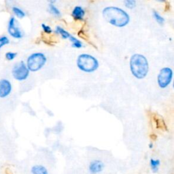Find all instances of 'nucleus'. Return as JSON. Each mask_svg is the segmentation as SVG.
I'll return each instance as SVG.
<instances>
[{"label": "nucleus", "instance_id": "1", "mask_svg": "<svg viewBox=\"0 0 174 174\" xmlns=\"http://www.w3.org/2000/svg\"><path fill=\"white\" fill-rule=\"evenodd\" d=\"M102 15L107 23L117 27H125L130 21V16L127 12L115 6L105 8L102 12Z\"/></svg>", "mask_w": 174, "mask_h": 174}, {"label": "nucleus", "instance_id": "2", "mask_svg": "<svg viewBox=\"0 0 174 174\" xmlns=\"http://www.w3.org/2000/svg\"><path fill=\"white\" fill-rule=\"evenodd\" d=\"M130 70L133 75L137 79H143L147 76L149 64L145 56L141 54H134L129 61Z\"/></svg>", "mask_w": 174, "mask_h": 174}, {"label": "nucleus", "instance_id": "3", "mask_svg": "<svg viewBox=\"0 0 174 174\" xmlns=\"http://www.w3.org/2000/svg\"><path fill=\"white\" fill-rule=\"evenodd\" d=\"M77 66L81 71L91 73L99 67V62L95 57L88 54H80L77 59Z\"/></svg>", "mask_w": 174, "mask_h": 174}, {"label": "nucleus", "instance_id": "4", "mask_svg": "<svg viewBox=\"0 0 174 174\" xmlns=\"http://www.w3.org/2000/svg\"><path fill=\"white\" fill-rule=\"evenodd\" d=\"M46 57L42 52H35L29 55L27 60V67L29 71H38L42 69L46 63Z\"/></svg>", "mask_w": 174, "mask_h": 174}, {"label": "nucleus", "instance_id": "5", "mask_svg": "<svg viewBox=\"0 0 174 174\" xmlns=\"http://www.w3.org/2000/svg\"><path fill=\"white\" fill-rule=\"evenodd\" d=\"M14 78L18 81H23L26 80L29 75V70L24 61H20L16 63L12 70Z\"/></svg>", "mask_w": 174, "mask_h": 174}, {"label": "nucleus", "instance_id": "6", "mask_svg": "<svg viewBox=\"0 0 174 174\" xmlns=\"http://www.w3.org/2000/svg\"><path fill=\"white\" fill-rule=\"evenodd\" d=\"M173 78V71L169 67H163L160 70L157 76V82L161 88H167L170 84Z\"/></svg>", "mask_w": 174, "mask_h": 174}, {"label": "nucleus", "instance_id": "7", "mask_svg": "<svg viewBox=\"0 0 174 174\" xmlns=\"http://www.w3.org/2000/svg\"><path fill=\"white\" fill-rule=\"evenodd\" d=\"M8 31L11 36L16 39H21L23 37V34L20 29L16 25V19L14 16L11 17L8 22Z\"/></svg>", "mask_w": 174, "mask_h": 174}, {"label": "nucleus", "instance_id": "8", "mask_svg": "<svg viewBox=\"0 0 174 174\" xmlns=\"http://www.w3.org/2000/svg\"><path fill=\"white\" fill-rule=\"evenodd\" d=\"M12 87L11 82L6 79L0 80V98H5L11 93Z\"/></svg>", "mask_w": 174, "mask_h": 174}, {"label": "nucleus", "instance_id": "9", "mask_svg": "<svg viewBox=\"0 0 174 174\" xmlns=\"http://www.w3.org/2000/svg\"><path fill=\"white\" fill-rule=\"evenodd\" d=\"M103 163L101 161H99V160H95V161L90 162L89 167H88L89 172L92 174H97L101 173L103 171Z\"/></svg>", "mask_w": 174, "mask_h": 174}, {"label": "nucleus", "instance_id": "10", "mask_svg": "<svg viewBox=\"0 0 174 174\" xmlns=\"http://www.w3.org/2000/svg\"><path fill=\"white\" fill-rule=\"evenodd\" d=\"M71 15L76 20H83L85 15V11L81 6L78 5L74 8Z\"/></svg>", "mask_w": 174, "mask_h": 174}, {"label": "nucleus", "instance_id": "11", "mask_svg": "<svg viewBox=\"0 0 174 174\" xmlns=\"http://www.w3.org/2000/svg\"><path fill=\"white\" fill-rule=\"evenodd\" d=\"M33 174H48V170L42 165H35L31 168Z\"/></svg>", "mask_w": 174, "mask_h": 174}, {"label": "nucleus", "instance_id": "12", "mask_svg": "<svg viewBox=\"0 0 174 174\" xmlns=\"http://www.w3.org/2000/svg\"><path fill=\"white\" fill-rule=\"evenodd\" d=\"M150 165L152 171H153L154 173H156L159 171V168L160 165H161V162H160V160L159 159H151L150 161Z\"/></svg>", "mask_w": 174, "mask_h": 174}, {"label": "nucleus", "instance_id": "13", "mask_svg": "<svg viewBox=\"0 0 174 174\" xmlns=\"http://www.w3.org/2000/svg\"><path fill=\"white\" fill-rule=\"evenodd\" d=\"M55 32H56L57 34H59L61 35V37L63 39H67V38L69 39V38L71 36V34H70V33L65 31V29H63L62 27H57Z\"/></svg>", "mask_w": 174, "mask_h": 174}, {"label": "nucleus", "instance_id": "14", "mask_svg": "<svg viewBox=\"0 0 174 174\" xmlns=\"http://www.w3.org/2000/svg\"><path fill=\"white\" fill-rule=\"evenodd\" d=\"M69 40L72 43V46L74 47V48H80L82 47V43L79 40L77 39V38L74 37L73 35H71V36L69 38Z\"/></svg>", "mask_w": 174, "mask_h": 174}, {"label": "nucleus", "instance_id": "15", "mask_svg": "<svg viewBox=\"0 0 174 174\" xmlns=\"http://www.w3.org/2000/svg\"><path fill=\"white\" fill-rule=\"evenodd\" d=\"M12 12L19 18H23L25 16V13L21 8L16 6L12 7Z\"/></svg>", "mask_w": 174, "mask_h": 174}, {"label": "nucleus", "instance_id": "16", "mask_svg": "<svg viewBox=\"0 0 174 174\" xmlns=\"http://www.w3.org/2000/svg\"><path fill=\"white\" fill-rule=\"evenodd\" d=\"M153 16H154V18H155V20L157 21V23H158L159 24L163 25L164 23V22H165L164 18L163 17V16H161V15H160L158 12L154 10L153 11Z\"/></svg>", "mask_w": 174, "mask_h": 174}, {"label": "nucleus", "instance_id": "17", "mask_svg": "<svg viewBox=\"0 0 174 174\" xmlns=\"http://www.w3.org/2000/svg\"><path fill=\"white\" fill-rule=\"evenodd\" d=\"M49 10H50V12H51L52 15L54 16H59L61 15V12H60L59 10L58 9V8L53 4H51L49 5Z\"/></svg>", "mask_w": 174, "mask_h": 174}, {"label": "nucleus", "instance_id": "18", "mask_svg": "<svg viewBox=\"0 0 174 174\" xmlns=\"http://www.w3.org/2000/svg\"><path fill=\"white\" fill-rule=\"evenodd\" d=\"M125 6L129 9H133L136 6V2L135 0H126L124 2Z\"/></svg>", "mask_w": 174, "mask_h": 174}, {"label": "nucleus", "instance_id": "19", "mask_svg": "<svg viewBox=\"0 0 174 174\" xmlns=\"http://www.w3.org/2000/svg\"><path fill=\"white\" fill-rule=\"evenodd\" d=\"M10 43V40L7 36L0 37V48L5 45H8Z\"/></svg>", "mask_w": 174, "mask_h": 174}, {"label": "nucleus", "instance_id": "20", "mask_svg": "<svg viewBox=\"0 0 174 174\" xmlns=\"http://www.w3.org/2000/svg\"><path fill=\"white\" fill-rule=\"evenodd\" d=\"M5 59L8 61H12L16 58V57L17 56V53L16 52H8L5 53Z\"/></svg>", "mask_w": 174, "mask_h": 174}, {"label": "nucleus", "instance_id": "21", "mask_svg": "<svg viewBox=\"0 0 174 174\" xmlns=\"http://www.w3.org/2000/svg\"><path fill=\"white\" fill-rule=\"evenodd\" d=\"M42 29L44 30V31L46 33V34H51V33L52 32V30L51 28V27L46 25L45 24H42Z\"/></svg>", "mask_w": 174, "mask_h": 174}, {"label": "nucleus", "instance_id": "22", "mask_svg": "<svg viewBox=\"0 0 174 174\" xmlns=\"http://www.w3.org/2000/svg\"><path fill=\"white\" fill-rule=\"evenodd\" d=\"M149 148H153V143H150V145H149Z\"/></svg>", "mask_w": 174, "mask_h": 174}]
</instances>
